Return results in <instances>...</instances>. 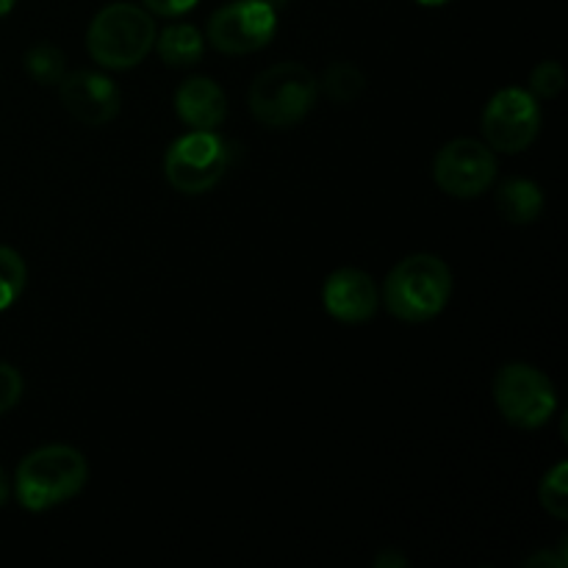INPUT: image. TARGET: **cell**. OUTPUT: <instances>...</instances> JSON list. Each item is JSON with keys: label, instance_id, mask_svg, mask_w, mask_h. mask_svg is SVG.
I'll return each instance as SVG.
<instances>
[{"label": "cell", "instance_id": "23", "mask_svg": "<svg viewBox=\"0 0 568 568\" xmlns=\"http://www.w3.org/2000/svg\"><path fill=\"white\" fill-rule=\"evenodd\" d=\"M408 568V558H403V555L397 552H383L375 558V568Z\"/></svg>", "mask_w": 568, "mask_h": 568}, {"label": "cell", "instance_id": "22", "mask_svg": "<svg viewBox=\"0 0 568 568\" xmlns=\"http://www.w3.org/2000/svg\"><path fill=\"white\" fill-rule=\"evenodd\" d=\"M568 564V555L566 549H560V555H552V552H538L532 555L530 560H525V566L530 568H538V566H549V568H566Z\"/></svg>", "mask_w": 568, "mask_h": 568}, {"label": "cell", "instance_id": "15", "mask_svg": "<svg viewBox=\"0 0 568 568\" xmlns=\"http://www.w3.org/2000/svg\"><path fill=\"white\" fill-rule=\"evenodd\" d=\"M320 87L325 89V94L333 100V103L344 105V103H353V100L364 92L366 78L353 61H333V64L325 70V75H322Z\"/></svg>", "mask_w": 568, "mask_h": 568}, {"label": "cell", "instance_id": "11", "mask_svg": "<svg viewBox=\"0 0 568 568\" xmlns=\"http://www.w3.org/2000/svg\"><path fill=\"white\" fill-rule=\"evenodd\" d=\"M322 305L342 325H364L381 308V292L375 286V277L366 275L364 270L344 266L325 281Z\"/></svg>", "mask_w": 568, "mask_h": 568}, {"label": "cell", "instance_id": "4", "mask_svg": "<svg viewBox=\"0 0 568 568\" xmlns=\"http://www.w3.org/2000/svg\"><path fill=\"white\" fill-rule=\"evenodd\" d=\"M155 44V22L148 9L111 3L94 14L87 31V50L105 70H131L142 64Z\"/></svg>", "mask_w": 568, "mask_h": 568}, {"label": "cell", "instance_id": "6", "mask_svg": "<svg viewBox=\"0 0 568 568\" xmlns=\"http://www.w3.org/2000/svg\"><path fill=\"white\" fill-rule=\"evenodd\" d=\"M494 403L505 422L519 430H538L558 410V392L532 364H508L494 377Z\"/></svg>", "mask_w": 568, "mask_h": 568}, {"label": "cell", "instance_id": "20", "mask_svg": "<svg viewBox=\"0 0 568 568\" xmlns=\"http://www.w3.org/2000/svg\"><path fill=\"white\" fill-rule=\"evenodd\" d=\"M26 383L22 375L11 364H0V414H9L17 403H20Z\"/></svg>", "mask_w": 568, "mask_h": 568}, {"label": "cell", "instance_id": "12", "mask_svg": "<svg viewBox=\"0 0 568 568\" xmlns=\"http://www.w3.org/2000/svg\"><path fill=\"white\" fill-rule=\"evenodd\" d=\"M175 111L192 131H216L227 116V98L216 81L192 75L178 87Z\"/></svg>", "mask_w": 568, "mask_h": 568}, {"label": "cell", "instance_id": "3", "mask_svg": "<svg viewBox=\"0 0 568 568\" xmlns=\"http://www.w3.org/2000/svg\"><path fill=\"white\" fill-rule=\"evenodd\" d=\"M320 100V78L300 61H281L261 72L247 94L250 114L266 128H292Z\"/></svg>", "mask_w": 568, "mask_h": 568}, {"label": "cell", "instance_id": "24", "mask_svg": "<svg viewBox=\"0 0 568 568\" xmlns=\"http://www.w3.org/2000/svg\"><path fill=\"white\" fill-rule=\"evenodd\" d=\"M11 497V486H9V477H6L3 466H0V508H3L6 503H9Z\"/></svg>", "mask_w": 568, "mask_h": 568}, {"label": "cell", "instance_id": "5", "mask_svg": "<svg viewBox=\"0 0 568 568\" xmlns=\"http://www.w3.org/2000/svg\"><path fill=\"white\" fill-rule=\"evenodd\" d=\"M231 148L216 131H189L164 155V175L181 194H205L225 178Z\"/></svg>", "mask_w": 568, "mask_h": 568}, {"label": "cell", "instance_id": "13", "mask_svg": "<svg viewBox=\"0 0 568 568\" xmlns=\"http://www.w3.org/2000/svg\"><path fill=\"white\" fill-rule=\"evenodd\" d=\"M497 209L510 225H530L544 211V192L527 178H508L497 189Z\"/></svg>", "mask_w": 568, "mask_h": 568}, {"label": "cell", "instance_id": "9", "mask_svg": "<svg viewBox=\"0 0 568 568\" xmlns=\"http://www.w3.org/2000/svg\"><path fill=\"white\" fill-rule=\"evenodd\" d=\"M433 181L449 197H480L497 181V153L480 139H453L436 153Z\"/></svg>", "mask_w": 568, "mask_h": 568}, {"label": "cell", "instance_id": "17", "mask_svg": "<svg viewBox=\"0 0 568 568\" xmlns=\"http://www.w3.org/2000/svg\"><path fill=\"white\" fill-rule=\"evenodd\" d=\"M26 281L28 270L22 255L0 244V311L11 308L20 300V294L26 292Z\"/></svg>", "mask_w": 568, "mask_h": 568}, {"label": "cell", "instance_id": "7", "mask_svg": "<svg viewBox=\"0 0 568 568\" xmlns=\"http://www.w3.org/2000/svg\"><path fill=\"white\" fill-rule=\"evenodd\" d=\"M483 142L503 155H516L530 148L541 131V105L527 89H499L483 111Z\"/></svg>", "mask_w": 568, "mask_h": 568}, {"label": "cell", "instance_id": "14", "mask_svg": "<svg viewBox=\"0 0 568 568\" xmlns=\"http://www.w3.org/2000/svg\"><path fill=\"white\" fill-rule=\"evenodd\" d=\"M155 50H159V59L166 67H194L205 53V39L203 33L194 26L186 22H178V26L164 28L161 33H155Z\"/></svg>", "mask_w": 568, "mask_h": 568}, {"label": "cell", "instance_id": "25", "mask_svg": "<svg viewBox=\"0 0 568 568\" xmlns=\"http://www.w3.org/2000/svg\"><path fill=\"white\" fill-rule=\"evenodd\" d=\"M14 3H17V0H0V17L9 14V11L14 9Z\"/></svg>", "mask_w": 568, "mask_h": 568}, {"label": "cell", "instance_id": "10", "mask_svg": "<svg viewBox=\"0 0 568 568\" xmlns=\"http://www.w3.org/2000/svg\"><path fill=\"white\" fill-rule=\"evenodd\" d=\"M59 92L64 109L89 128L109 125L122 109L120 87L109 75H103V72H67L59 83Z\"/></svg>", "mask_w": 568, "mask_h": 568}, {"label": "cell", "instance_id": "26", "mask_svg": "<svg viewBox=\"0 0 568 568\" xmlns=\"http://www.w3.org/2000/svg\"><path fill=\"white\" fill-rule=\"evenodd\" d=\"M416 3H422V6H444V3H449V0H416Z\"/></svg>", "mask_w": 568, "mask_h": 568}, {"label": "cell", "instance_id": "2", "mask_svg": "<svg viewBox=\"0 0 568 568\" xmlns=\"http://www.w3.org/2000/svg\"><path fill=\"white\" fill-rule=\"evenodd\" d=\"M87 480L89 466L78 449L67 444H48L20 460L14 475V497L31 514H44L81 494Z\"/></svg>", "mask_w": 568, "mask_h": 568}, {"label": "cell", "instance_id": "21", "mask_svg": "<svg viewBox=\"0 0 568 568\" xmlns=\"http://www.w3.org/2000/svg\"><path fill=\"white\" fill-rule=\"evenodd\" d=\"M142 3L150 14L181 17V14H186V11H192L200 0H142Z\"/></svg>", "mask_w": 568, "mask_h": 568}, {"label": "cell", "instance_id": "8", "mask_svg": "<svg viewBox=\"0 0 568 568\" xmlns=\"http://www.w3.org/2000/svg\"><path fill=\"white\" fill-rule=\"evenodd\" d=\"M277 31V9L270 0H233L209 20V42L225 55H247L264 50Z\"/></svg>", "mask_w": 568, "mask_h": 568}, {"label": "cell", "instance_id": "1", "mask_svg": "<svg viewBox=\"0 0 568 568\" xmlns=\"http://www.w3.org/2000/svg\"><path fill=\"white\" fill-rule=\"evenodd\" d=\"M449 297H453V270L447 261L433 253H416L388 272L381 303L394 320L425 325L447 308Z\"/></svg>", "mask_w": 568, "mask_h": 568}, {"label": "cell", "instance_id": "18", "mask_svg": "<svg viewBox=\"0 0 568 568\" xmlns=\"http://www.w3.org/2000/svg\"><path fill=\"white\" fill-rule=\"evenodd\" d=\"M538 499L541 508L547 510L552 519L566 521L568 519V464L560 460L547 477H544L541 488H538Z\"/></svg>", "mask_w": 568, "mask_h": 568}, {"label": "cell", "instance_id": "19", "mask_svg": "<svg viewBox=\"0 0 568 568\" xmlns=\"http://www.w3.org/2000/svg\"><path fill=\"white\" fill-rule=\"evenodd\" d=\"M566 72L558 61H541L536 70L530 72V89L527 92L536 100H552L564 92Z\"/></svg>", "mask_w": 568, "mask_h": 568}, {"label": "cell", "instance_id": "16", "mask_svg": "<svg viewBox=\"0 0 568 568\" xmlns=\"http://www.w3.org/2000/svg\"><path fill=\"white\" fill-rule=\"evenodd\" d=\"M26 72L42 87H59L67 75L64 53L53 44H33L26 53Z\"/></svg>", "mask_w": 568, "mask_h": 568}]
</instances>
